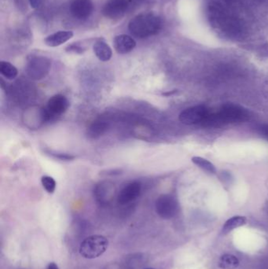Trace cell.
Returning a JSON list of instances; mask_svg holds the SVG:
<instances>
[{
	"instance_id": "cell-1",
	"label": "cell",
	"mask_w": 268,
	"mask_h": 269,
	"mask_svg": "<svg viewBox=\"0 0 268 269\" xmlns=\"http://www.w3.org/2000/svg\"><path fill=\"white\" fill-rule=\"evenodd\" d=\"M162 21L158 16L152 13L139 14L130 21L128 29L133 37L148 38L156 35L161 28Z\"/></svg>"
},
{
	"instance_id": "cell-2",
	"label": "cell",
	"mask_w": 268,
	"mask_h": 269,
	"mask_svg": "<svg viewBox=\"0 0 268 269\" xmlns=\"http://www.w3.org/2000/svg\"><path fill=\"white\" fill-rule=\"evenodd\" d=\"M108 246V240L104 236H91L81 243L79 251L84 258H97L107 251Z\"/></svg>"
},
{
	"instance_id": "cell-3",
	"label": "cell",
	"mask_w": 268,
	"mask_h": 269,
	"mask_svg": "<svg viewBox=\"0 0 268 269\" xmlns=\"http://www.w3.org/2000/svg\"><path fill=\"white\" fill-rule=\"evenodd\" d=\"M51 68V61L42 56H31L28 58L27 73L31 78L40 80L46 77Z\"/></svg>"
},
{
	"instance_id": "cell-4",
	"label": "cell",
	"mask_w": 268,
	"mask_h": 269,
	"mask_svg": "<svg viewBox=\"0 0 268 269\" xmlns=\"http://www.w3.org/2000/svg\"><path fill=\"white\" fill-rule=\"evenodd\" d=\"M134 0H110L105 4L103 14L109 19H120L124 17Z\"/></svg>"
},
{
	"instance_id": "cell-5",
	"label": "cell",
	"mask_w": 268,
	"mask_h": 269,
	"mask_svg": "<svg viewBox=\"0 0 268 269\" xmlns=\"http://www.w3.org/2000/svg\"><path fill=\"white\" fill-rule=\"evenodd\" d=\"M156 211L163 219H170L176 215L177 204L172 196L163 194L156 201Z\"/></svg>"
},
{
	"instance_id": "cell-6",
	"label": "cell",
	"mask_w": 268,
	"mask_h": 269,
	"mask_svg": "<svg viewBox=\"0 0 268 269\" xmlns=\"http://www.w3.org/2000/svg\"><path fill=\"white\" fill-rule=\"evenodd\" d=\"M70 104L68 98L63 94H54L47 102V110L52 116L53 118L62 115L66 112L70 107Z\"/></svg>"
},
{
	"instance_id": "cell-7",
	"label": "cell",
	"mask_w": 268,
	"mask_h": 269,
	"mask_svg": "<svg viewBox=\"0 0 268 269\" xmlns=\"http://www.w3.org/2000/svg\"><path fill=\"white\" fill-rule=\"evenodd\" d=\"M142 191V184L140 181H133L124 186V188L117 196V201L120 205H127L136 200Z\"/></svg>"
},
{
	"instance_id": "cell-8",
	"label": "cell",
	"mask_w": 268,
	"mask_h": 269,
	"mask_svg": "<svg viewBox=\"0 0 268 269\" xmlns=\"http://www.w3.org/2000/svg\"><path fill=\"white\" fill-rule=\"evenodd\" d=\"M93 11L94 5L91 0H73L70 6L72 15L79 20L87 19Z\"/></svg>"
},
{
	"instance_id": "cell-9",
	"label": "cell",
	"mask_w": 268,
	"mask_h": 269,
	"mask_svg": "<svg viewBox=\"0 0 268 269\" xmlns=\"http://www.w3.org/2000/svg\"><path fill=\"white\" fill-rule=\"evenodd\" d=\"M113 45L118 54H125L131 52L136 47V42L132 37L126 34L117 36L113 40Z\"/></svg>"
},
{
	"instance_id": "cell-10",
	"label": "cell",
	"mask_w": 268,
	"mask_h": 269,
	"mask_svg": "<svg viewBox=\"0 0 268 269\" xmlns=\"http://www.w3.org/2000/svg\"><path fill=\"white\" fill-rule=\"evenodd\" d=\"M93 51L96 57L102 61H110L113 55L111 47L103 39H97L93 45Z\"/></svg>"
},
{
	"instance_id": "cell-11",
	"label": "cell",
	"mask_w": 268,
	"mask_h": 269,
	"mask_svg": "<svg viewBox=\"0 0 268 269\" xmlns=\"http://www.w3.org/2000/svg\"><path fill=\"white\" fill-rule=\"evenodd\" d=\"M73 32L72 31H59L55 33L48 36L44 40L46 45L51 47H58L61 44H64L70 39L73 38Z\"/></svg>"
},
{
	"instance_id": "cell-12",
	"label": "cell",
	"mask_w": 268,
	"mask_h": 269,
	"mask_svg": "<svg viewBox=\"0 0 268 269\" xmlns=\"http://www.w3.org/2000/svg\"><path fill=\"white\" fill-rule=\"evenodd\" d=\"M203 111L199 107H190L183 110L180 114L179 119L183 124H193L198 122L202 118Z\"/></svg>"
},
{
	"instance_id": "cell-13",
	"label": "cell",
	"mask_w": 268,
	"mask_h": 269,
	"mask_svg": "<svg viewBox=\"0 0 268 269\" xmlns=\"http://www.w3.org/2000/svg\"><path fill=\"white\" fill-rule=\"evenodd\" d=\"M109 129L108 123L97 121L91 124L87 129V136L91 139H97L103 136Z\"/></svg>"
},
{
	"instance_id": "cell-14",
	"label": "cell",
	"mask_w": 268,
	"mask_h": 269,
	"mask_svg": "<svg viewBox=\"0 0 268 269\" xmlns=\"http://www.w3.org/2000/svg\"><path fill=\"white\" fill-rule=\"evenodd\" d=\"M246 223V217H242V216H236V217H231V218L226 220V223L223 225L222 232L223 234H227L233 229L245 225Z\"/></svg>"
},
{
	"instance_id": "cell-15",
	"label": "cell",
	"mask_w": 268,
	"mask_h": 269,
	"mask_svg": "<svg viewBox=\"0 0 268 269\" xmlns=\"http://www.w3.org/2000/svg\"><path fill=\"white\" fill-rule=\"evenodd\" d=\"M0 74L7 80H14L18 76V71L11 63L2 61L0 62Z\"/></svg>"
},
{
	"instance_id": "cell-16",
	"label": "cell",
	"mask_w": 268,
	"mask_h": 269,
	"mask_svg": "<svg viewBox=\"0 0 268 269\" xmlns=\"http://www.w3.org/2000/svg\"><path fill=\"white\" fill-rule=\"evenodd\" d=\"M239 265V259L232 254H224L219 260V267L222 269H234Z\"/></svg>"
},
{
	"instance_id": "cell-17",
	"label": "cell",
	"mask_w": 268,
	"mask_h": 269,
	"mask_svg": "<svg viewBox=\"0 0 268 269\" xmlns=\"http://www.w3.org/2000/svg\"><path fill=\"white\" fill-rule=\"evenodd\" d=\"M191 161L193 164L198 166L199 168L202 169L207 173H213V174L216 173V169L214 164L211 161H208L207 159H205L203 157H192Z\"/></svg>"
},
{
	"instance_id": "cell-18",
	"label": "cell",
	"mask_w": 268,
	"mask_h": 269,
	"mask_svg": "<svg viewBox=\"0 0 268 269\" xmlns=\"http://www.w3.org/2000/svg\"><path fill=\"white\" fill-rule=\"evenodd\" d=\"M41 184L49 194H53L55 191L56 181L53 177L44 176L41 178Z\"/></svg>"
},
{
	"instance_id": "cell-19",
	"label": "cell",
	"mask_w": 268,
	"mask_h": 269,
	"mask_svg": "<svg viewBox=\"0 0 268 269\" xmlns=\"http://www.w3.org/2000/svg\"><path fill=\"white\" fill-rule=\"evenodd\" d=\"M87 51V47H84L83 45H80L78 43H73V44H70L65 48V51L68 53H73V54H81Z\"/></svg>"
},
{
	"instance_id": "cell-20",
	"label": "cell",
	"mask_w": 268,
	"mask_h": 269,
	"mask_svg": "<svg viewBox=\"0 0 268 269\" xmlns=\"http://www.w3.org/2000/svg\"><path fill=\"white\" fill-rule=\"evenodd\" d=\"M48 154L54 158L61 160V161H73L75 158V156L68 154H62V153H53L52 151H50Z\"/></svg>"
},
{
	"instance_id": "cell-21",
	"label": "cell",
	"mask_w": 268,
	"mask_h": 269,
	"mask_svg": "<svg viewBox=\"0 0 268 269\" xmlns=\"http://www.w3.org/2000/svg\"><path fill=\"white\" fill-rule=\"evenodd\" d=\"M42 0H29V4L34 9H37L41 5Z\"/></svg>"
},
{
	"instance_id": "cell-22",
	"label": "cell",
	"mask_w": 268,
	"mask_h": 269,
	"mask_svg": "<svg viewBox=\"0 0 268 269\" xmlns=\"http://www.w3.org/2000/svg\"><path fill=\"white\" fill-rule=\"evenodd\" d=\"M47 269H58V267L55 263L51 262L47 266Z\"/></svg>"
},
{
	"instance_id": "cell-23",
	"label": "cell",
	"mask_w": 268,
	"mask_h": 269,
	"mask_svg": "<svg viewBox=\"0 0 268 269\" xmlns=\"http://www.w3.org/2000/svg\"><path fill=\"white\" fill-rule=\"evenodd\" d=\"M146 269H154V268H146Z\"/></svg>"
}]
</instances>
